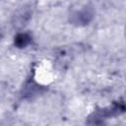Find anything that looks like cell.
Masks as SVG:
<instances>
[{
	"instance_id": "cell-2",
	"label": "cell",
	"mask_w": 126,
	"mask_h": 126,
	"mask_svg": "<svg viewBox=\"0 0 126 126\" xmlns=\"http://www.w3.org/2000/svg\"><path fill=\"white\" fill-rule=\"evenodd\" d=\"M94 18V10L90 6H86L83 9L74 12L70 17V22L76 26L88 25Z\"/></svg>"
},
{
	"instance_id": "cell-5",
	"label": "cell",
	"mask_w": 126,
	"mask_h": 126,
	"mask_svg": "<svg viewBox=\"0 0 126 126\" xmlns=\"http://www.w3.org/2000/svg\"><path fill=\"white\" fill-rule=\"evenodd\" d=\"M32 42V36L27 32H19L14 37V44L18 48H25Z\"/></svg>"
},
{
	"instance_id": "cell-1",
	"label": "cell",
	"mask_w": 126,
	"mask_h": 126,
	"mask_svg": "<svg viewBox=\"0 0 126 126\" xmlns=\"http://www.w3.org/2000/svg\"><path fill=\"white\" fill-rule=\"evenodd\" d=\"M124 110H125V105H124L123 101L114 102L111 106L95 110L89 117L88 124H101V123H103L104 119H107L108 117L119 115V114L123 113Z\"/></svg>"
},
{
	"instance_id": "cell-3",
	"label": "cell",
	"mask_w": 126,
	"mask_h": 126,
	"mask_svg": "<svg viewBox=\"0 0 126 126\" xmlns=\"http://www.w3.org/2000/svg\"><path fill=\"white\" fill-rule=\"evenodd\" d=\"M31 17H32L31 9L27 6L22 7L13 16V20H12L13 26L15 28H23L31 20Z\"/></svg>"
},
{
	"instance_id": "cell-4",
	"label": "cell",
	"mask_w": 126,
	"mask_h": 126,
	"mask_svg": "<svg viewBox=\"0 0 126 126\" xmlns=\"http://www.w3.org/2000/svg\"><path fill=\"white\" fill-rule=\"evenodd\" d=\"M44 91V88L41 86H38L37 84H35L32 81H30L24 88L23 91V96L24 97H32L36 94H41V92Z\"/></svg>"
}]
</instances>
